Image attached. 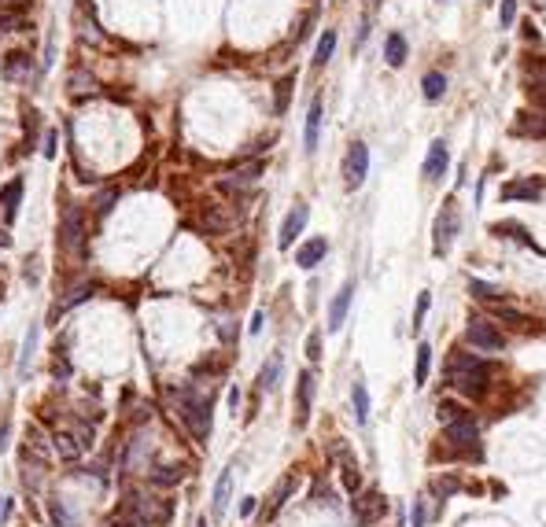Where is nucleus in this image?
Masks as SVG:
<instances>
[{"label": "nucleus", "instance_id": "nucleus-1", "mask_svg": "<svg viewBox=\"0 0 546 527\" xmlns=\"http://www.w3.org/2000/svg\"><path fill=\"white\" fill-rule=\"evenodd\" d=\"M447 380H451L462 395L469 399H484L487 395V365L469 350H458L451 354V365H447Z\"/></svg>", "mask_w": 546, "mask_h": 527}, {"label": "nucleus", "instance_id": "nucleus-2", "mask_svg": "<svg viewBox=\"0 0 546 527\" xmlns=\"http://www.w3.org/2000/svg\"><path fill=\"white\" fill-rule=\"evenodd\" d=\"M211 406H214L211 391H199V387H185L177 395V413L196 443H207V435H211Z\"/></svg>", "mask_w": 546, "mask_h": 527}, {"label": "nucleus", "instance_id": "nucleus-3", "mask_svg": "<svg viewBox=\"0 0 546 527\" xmlns=\"http://www.w3.org/2000/svg\"><path fill=\"white\" fill-rule=\"evenodd\" d=\"M59 243H63V251H70V255H81L85 251V214L78 203H67L59 214Z\"/></svg>", "mask_w": 546, "mask_h": 527}, {"label": "nucleus", "instance_id": "nucleus-4", "mask_svg": "<svg viewBox=\"0 0 546 527\" xmlns=\"http://www.w3.org/2000/svg\"><path fill=\"white\" fill-rule=\"evenodd\" d=\"M340 174H344V188L347 192H358L362 185H366V177H369V148L362 141H355L347 148L344 163H340Z\"/></svg>", "mask_w": 546, "mask_h": 527}, {"label": "nucleus", "instance_id": "nucleus-5", "mask_svg": "<svg viewBox=\"0 0 546 527\" xmlns=\"http://www.w3.org/2000/svg\"><path fill=\"white\" fill-rule=\"evenodd\" d=\"M458 229H462V218H458V210H454V199H447L443 203V210H440V218H436L432 225V236H436V255H447L451 251V243H454V236Z\"/></svg>", "mask_w": 546, "mask_h": 527}, {"label": "nucleus", "instance_id": "nucleus-6", "mask_svg": "<svg viewBox=\"0 0 546 527\" xmlns=\"http://www.w3.org/2000/svg\"><path fill=\"white\" fill-rule=\"evenodd\" d=\"M465 339L473 343V347H480V350H491V354L506 350V343H509L506 336H502V328H498V325H491V321H480V317L469 321Z\"/></svg>", "mask_w": 546, "mask_h": 527}, {"label": "nucleus", "instance_id": "nucleus-7", "mask_svg": "<svg viewBox=\"0 0 546 527\" xmlns=\"http://www.w3.org/2000/svg\"><path fill=\"white\" fill-rule=\"evenodd\" d=\"M355 520L358 524H377L380 516H388V498H384V494H377V490H369V494H355Z\"/></svg>", "mask_w": 546, "mask_h": 527}, {"label": "nucleus", "instance_id": "nucleus-8", "mask_svg": "<svg viewBox=\"0 0 546 527\" xmlns=\"http://www.w3.org/2000/svg\"><path fill=\"white\" fill-rule=\"evenodd\" d=\"M502 199H506V203H513V199L539 203V199H543V181H539V177H517V181H506V185H502Z\"/></svg>", "mask_w": 546, "mask_h": 527}, {"label": "nucleus", "instance_id": "nucleus-9", "mask_svg": "<svg viewBox=\"0 0 546 527\" xmlns=\"http://www.w3.org/2000/svg\"><path fill=\"white\" fill-rule=\"evenodd\" d=\"M310 406H314V372L303 369L295 384V428H303L310 421Z\"/></svg>", "mask_w": 546, "mask_h": 527}, {"label": "nucleus", "instance_id": "nucleus-10", "mask_svg": "<svg viewBox=\"0 0 546 527\" xmlns=\"http://www.w3.org/2000/svg\"><path fill=\"white\" fill-rule=\"evenodd\" d=\"M259 177H262V163L255 159V163H244L240 170H233L229 177H222L218 188H222V192H244V188H251Z\"/></svg>", "mask_w": 546, "mask_h": 527}, {"label": "nucleus", "instance_id": "nucleus-11", "mask_svg": "<svg viewBox=\"0 0 546 527\" xmlns=\"http://www.w3.org/2000/svg\"><path fill=\"white\" fill-rule=\"evenodd\" d=\"M303 225H306V203H295V207L288 210V218L281 221V236H277L281 251H288V247L295 243V236L303 232Z\"/></svg>", "mask_w": 546, "mask_h": 527}, {"label": "nucleus", "instance_id": "nucleus-12", "mask_svg": "<svg viewBox=\"0 0 546 527\" xmlns=\"http://www.w3.org/2000/svg\"><path fill=\"white\" fill-rule=\"evenodd\" d=\"M355 281H347L344 288H340V295L333 299V306H329V332H340L344 328V321H347V310H351V299H355Z\"/></svg>", "mask_w": 546, "mask_h": 527}, {"label": "nucleus", "instance_id": "nucleus-13", "mask_svg": "<svg viewBox=\"0 0 546 527\" xmlns=\"http://www.w3.org/2000/svg\"><path fill=\"white\" fill-rule=\"evenodd\" d=\"M0 70H4L8 81H30L34 78V56H26V52H8Z\"/></svg>", "mask_w": 546, "mask_h": 527}, {"label": "nucleus", "instance_id": "nucleus-14", "mask_svg": "<svg viewBox=\"0 0 546 527\" xmlns=\"http://www.w3.org/2000/svg\"><path fill=\"white\" fill-rule=\"evenodd\" d=\"M229 498H233V465L218 476V483H214V494H211V516H214V520H222V516H226Z\"/></svg>", "mask_w": 546, "mask_h": 527}, {"label": "nucleus", "instance_id": "nucleus-15", "mask_svg": "<svg viewBox=\"0 0 546 527\" xmlns=\"http://www.w3.org/2000/svg\"><path fill=\"white\" fill-rule=\"evenodd\" d=\"M447 163H451L447 141H432V144H428V155H425V177L428 181H440L447 174Z\"/></svg>", "mask_w": 546, "mask_h": 527}, {"label": "nucleus", "instance_id": "nucleus-16", "mask_svg": "<svg viewBox=\"0 0 546 527\" xmlns=\"http://www.w3.org/2000/svg\"><path fill=\"white\" fill-rule=\"evenodd\" d=\"M325 255H329V240H325V236H314V240H306L295 251V266H299V270H314V266H321V258H325Z\"/></svg>", "mask_w": 546, "mask_h": 527}, {"label": "nucleus", "instance_id": "nucleus-17", "mask_svg": "<svg viewBox=\"0 0 546 527\" xmlns=\"http://www.w3.org/2000/svg\"><path fill=\"white\" fill-rule=\"evenodd\" d=\"M513 137H546V111H520L513 122Z\"/></svg>", "mask_w": 546, "mask_h": 527}, {"label": "nucleus", "instance_id": "nucleus-18", "mask_svg": "<svg viewBox=\"0 0 546 527\" xmlns=\"http://www.w3.org/2000/svg\"><path fill=\"white\" fill-rule=\"evenodd\" d=\"M318 141H321V96L310 100L306 126H303V148H306V152H318Z\"/></svg>", "mask_w": 546, "mask_h": 527}, {"label": "nucleus", "instance_id": "nucleus-19", "mask_svg": "<svg viewBox=\"0 0 546 527\" xmlns=\"http://www.w3.org/2000/svg\"><path fill=\"white\" fill-rule=\"evenodd\" d=\"M295 487H299V476H295V472H288V476H284V479L273 487V498H270V509H266V520H270V516H277V513L284 509V505H288V498L295 494Z\"/></svg>", "mask_w": 546, "mask_h": 527}, {"label": "nucleus", "instance_id": "nucleus-20", "mask_svg": "<svg viewBox=\"0 0 546 527\" xmlns=\"http://www.w3.org/2000/svg\"><path fill=\"white\" fill-rule=\"evenodd\" d=\"M19 199H23V181L12 177V181L4 185V192H0V207H4V218H8V221L19 218Z\"/></svg>", "mask_w": 546, "mask_h": 527}, {"label": "nucleus", "instance_id": "nucleus-21", "mask_svg": "<svg viewBox=\"0 0 546 527\" xmlns=\"http://www.w3.org/2000/svg\"><path fill=\"white\" fill-rule=\"evenodd\" d=\"M406 56H410V45H406V37L395 30V34H388V41H384V59H388V67H402Z\"/></svg>", "mask_w": 546, "mask_h": 527}, {"label": "nucleus", "instance_id": "nucleus-22", "mask_svg": "<svg viewBox=\"0 0 546 527\" xmlns=\"http://www.w3.org/2000/svg\"><path fill=\"white\" fill-rule=\"evenodd\" d=\"M524 85H528V92H543L546 89V59H528L524 63Z\"/></svg>", "mask_w": 546, "mask_h": 527}, {"label": "nucleus", "instance_id": "nucleus-23", "mask_svg": "<svg viewBox=\"0 0 546 527\" xmlns=\"http://www.w3.org/2000/svg\"><path fill=\"white\" fill-rule=\"evenodd\" d=\"M81 439H78V432H56V454L63 457V461H78V454H81Z\"/></svg>", "mask_w": 546, "mask_h": 527}, {"label": "nucleus", "instance_id": "nucleus-24", "mask_svg": "<svg viewBox=\"0 0 546 527\" xmlns=\"http://www.w3.org/2000/svg\"><path fill=\"white\" fill-rule=\"evenodd\" d=\"M148 479H152L155 487H177V483L185 479V468H181V465H155Z\"/></svg>", "mask_w": 546, "mask_h": 527}, {"label": "nucleus", "instance_id": "nucleus-25", "mask_svg": "<svg viewBox=\"0 0 546 527\" xmlns=\"http://www.w3.org/2000/svg\"><path fill=\"white\" fill-rule=\"evenodd\" d=\"M421 89H425V100H443V92H447V74L443 70H428L425 78H421Z\"/></svg>", "mask_w": 546, "mask_h": 527}, {"label": "nucleus", "instance_id": "nucleus-26", "mask_svg": "<svg viewBox=\"0 0 546 527\" xmlns=\"http://www.w3.org/2000/svg\"><path fill=\"white\" fill-rule=\"evenodd\" d=\"M34 350H37V325H30V328H26V339H23V354H19V380H26V376H30Z\"/></svg>", "mask_w": 546, "mask_h": 527}, {"label": "nucleus", "instance_id": "nucleus-27", "mask_svg": "<svg viewBox=\"0 0 546 527\" xmlns=\"http://www.w3.org/2000/svg\"><path fill=\"white\" fill-rule=\"evenodd\" d=\"M92 292H96V284H81V288H74V292H67V299H63V303L52 306V317H63L67 310H74L78 303H85V299H89Z\"/></svg>", "mask_w": 546, "mask_h": 527}, {"label": "nucleus", "instance_id": "nucleus-28", "mask_svg": "<svg viewBox=\"0 0 546 527\" xmlns=\"http://www.w3.org/2000/svg\"><path fill=\"white\" fill-rule=\"evenodd\" d=\"M281 369H284L281 354H270V361H266L262 372H259V387H262V391H273L277 380H281Z\"/></svg>", "mask_w": 546, "mask_h": 527}, {"label": "nucleus", "instance_id": "nucleus-29", "mask_svg": "<svg viewBox=\"0 0 546 527\" xmlns=\"http://www.w3.org/2000/svg\"><path fill=\"white\" fill-rule=\"evenodd\" d=\"M428 372H432V347H428V343H421V347H417V365H413L417 387L428 384Z\"/></svg>", "mask_w": 546, "mask_h": 527}, {"label": "nucleus", "instance_id": "nucleus-30", "mask_svg": "<svg viewBox=\"0 0 546 527\" xmlns=\"http://www.w3.org/2000/svg\"><path fill=\"white\" fill-rule=\"evenodd\" d=\"M351 402H355V421L358 424H369V391H366V384L351 387Z\"/></svg>", "mask_w": 546, "mask_h": 527}, {"label": "nucleus", "instance_id": "nucleus-31", "mask_svg": "<svg viewBox=\"0 0 546 527\" xmlns=\"http://www.w3.org/2000/svg\"><path fill=\"white\" fill-rule=\"evenodd\" d=\"M292 85H295V74H288V78L277 81V92H273V111L284 115L288 103H292Z\"/></svg>", "mask_w": 546, "mask_h": 527}, {"label": "nucleus", "instance_id": "nucleus-32", "mask_svg": "<svg viewBox=\"0 0 546 527\" xmlns=\"http://www.w3.org/2000/svg\"><path fill=\"white\" fill-rule=\"evenodd\" d=\"M340 479H344V490L347 494H362V472L351 457H344V468H340Z\"/></svg>", "mask_w": 546, "mask_h": 527}, {"label": "nucleus", "instance_id": "nucleus-33", "mask_svg": "<svg viewBox=\"0 0 546 527\" xmlns=\"http://www.w3.org/2000/svg\"><path fill=\"white\" fill-rule=\"evenodd\" d=\"M333 48H336V34L333 30H325L318 41V48H314V67H325L329 59H333Z\"/></svg>", "mask_w": 546, "mask_h": 527}, {"label": "nucleus", "instance_id": "nucleus-34", "mask_svg": "<svg viewBox=\"0 0 546 527\" xmlns=\"http://www.w3.org/2000/svg\"><path fill=\"white\" fill-rule=\"evenodd\" d=\"M48 516H52V524H56V527H74V516H70V509L59 498L48 501Z\"/></svg>", "mask_w": 546, "mask_h": 527}, {"label": "nucleus", "instance_id": "nucleus-35", "mask_svg": "<svg viewBox=\"0 0 546 527\" xmlns=\"http://www.w3.org/2000/svg\"><path fill=\"white\" fill-rule=\"evenodd\" d=\"M469 292H473L480 303H498V299H502L498 288L495 284H484V281H469Z\"/></svg>", "mask_w": 546, "mask_h": 527}, {"label": "nucleus", "instance_id": "nucleus-36", "mask_svg": "<svg viewBox=\"0 0 546 527\" xmlns=\"http://www.w3.org/2000/svg\"><path fill=\"white\" fill-rule=\"evenodd\" d=\"M428 306H432V292H421V295H417V306H413V332H421V328H425V314H428Z\"/></svg>", "mask_w": 546, "mask_h": 527}, {"label": "nucleus", "instance_id": "nucleus-37", "mask_svg": "<svg viewBox=\"0 0 546 527\" xmlns=\"http://www.w3.org/2000/svg\"><path fill=\"white\" fill-rule=\"evenodd\" d=\"M115 203H119V188H104L100 196H96V203H92V207H96V214L104 218V214H111V207H115Z\"/></svg>", "mask_w": 546, "mask_h": 527}, {"label": "nucleus", "instance_id": "nucleus-38", "mask_svg": "<svg viewBox=\"0 0 546 527\" xmlns=\"http://www.w3.org/2000/svg\"><path fill=\"white\" fill-rule=\"evenodd\" d=\"M495 232H509V240H520V243H528V247H532L528 229H524V225H517V221H498V225H495Z\"/></svg>", "mask_w": 546, "mask_h": 527}, {"label": "nucleus", "instance_id": "nucleus-39", "mask_svg": "<svg viewBox=\"0 0 546 527\" xmlns=\"http://www.w3.org/2000/svg\"><path fill=\"white\" fill-rule=\"evenodd\" d=\"M465 413H469V410H462L458 402H440V421H443V428H447V424H454L458 417H465Z\"/></svg>", "mask_w": 546, "mask_h": 527}, {"label": "nucleus", "instance_id": "nucleus-40", "mask_svg": "<svg viewBox=\"0 0 546 527\" xmlns=\"http://www.w3.org/2000/svg\"><path fill=\"white\" fill-rule=\"evenodd\" d=\"M111 527H155V524H148L144 516H137V513H126V509H122L119 516H115V524H111Z\"/></svg>", "mask_w": 546, "mask_h": 527}, {"label": "nucleus", "instance_id": "nucleus-41", "mask_svg": "<svg viewBox=\"0 0 546 527\" xmlns=\"http://www.w3.org/2000/svg\"><path fill=\"white\" fill-rule=\"evenodd\" d=\"M458 487H462V479H458V476H447V479H436V483H432V494H436V498H447V494H454Z\"/></svg>", "mask_w": 546, "mask_h": 527}, {"label": "nucleus", "instance_id": "nucleus-42", "mask_svg": "<svg viewBox=\"0 0 546 527\" xmlns=\"http://www.w3.org/2000/svg\"><path fill=\"white\" fill-rule=\"evenodd\" d=\"M26 19L19 15V12H0V34H8V30H19Z\"/></svg>", "mask_w": 546, "mask_h": 527}, {"label": "nucleus", "instance_id": "nucleus-43", "mask_svg": "<svg viewBox=\"0 0 546 527\" xmlns=\"http://www.w3.org/2000/svg\"><path fill=\"white\" fill-rule=\"evenodd\" d=\"M306 358L310 361H321V332H310V336H306Z\"/></svg>", "mask_w": 546, "mask_h": 527}, {"label": "nucleus", "instance_id": "nucleus-44", "mask_svg": "<svg viewBox=\"0 0 546 527\" xmlns=\"http://www.w3.org/2000/svg\"><path fill=\"white\" fill-rule=\"evenodd\" d=\"M498 19H502V26L509 30L513 19H517V0H502V15H498Z\"/></svg>", "mask_w": 546, "mask_h": 527}, {"label": "nucleus", "instance_id": "nucleus-45", "mask_svg": "<svg viewBox=\"0 0 546 527\" xmlns=\"http://www.w3.org/2000/svg\"><path fill=\"white\" fill-rule=\"evenodd\" d=\"M428 516H432V513H428V505H425V498H421V501L413 505V516H410V520H413V527H428Z\"/></svg>", "mask_w": 546, "mask_h": 527}, {"label": "nucleus", "instance_id": "nucleus-46", "mask_svg": "<svg viewBox=\"0 0 546 527\" xmlns=\"http://www.w3.org/2000/svg\"><path fill=\"white\" fill-rule=\"evenodd\" d=\"M26 4H30V0H0V12H19V15H23Z\"/></svg>", "mask_w": 546, "mask_h": 527}, {"label": "nucleus", "instance_id": "nucleus-47", "mask_svg": "<svg viewBox=\"0 0 546 527\" xmlns=\"http://www.w3.org/2000/svg\"><path fill=\"white\" fill-rule=\"evenodd\" d=\"M85 85L92 89V78H85V74H70V89L74 92H85Z\"/></svg>", "mask_w": 546, "mask_h": 527}, {"label": "nucleus", "instance_id": "nucleus-48", "mask_svg": "<svg viewBox=\"0 0 546 527\" xmlns=\"http://www.w3.org/2000/svg\"><path fill=\"white\" fill-rule=\"evenodd\" d=\"M52 372H56V380H67V376H70V365H67V358H56V365H52Z\"/></svg>", "mask_w": 546, "mask_h": 527}, {"label": "nucleus", "instance_id": "nucleus-49", "mask_svg": "<svg viewBox=\"0 0 546 527\" xmlns=\"http://www.w3.org/2000/svg\"><path fill=\"white\" fill-rule=\"evenodd\" d=\"M255 509H259V498H251L248 494V498L240 501V516H255Z\"/></svg>", "mask_w": 546, "mask_h": 527}, {"label": "nucleus", "instance_id": "nucleus-50", "mask_svg": "<svg viewBox=\"0 0 546 527\" xmlns=\"http://www.w3.org/2000/svg\"><path fill=\"white\" fill-rule=\"evenodd\" d=\"M56 141H59V137H56V129H48V133H45V155H48V159L56 155Z\"/></svg>", "mask_w": 546, "mask_h": 527}, {"label": "nucleus", "instance_id": "nucleus-51", "mask_svg": "<svg viewBox=\"0 0 546 527\" xmlns=\"http://www.w3.org/2000/svg\"><path fill=\"white\" fill-rule=\"evenodd\" d=\"M366 37H369V19H362V26H358V37H355V48L366 45Z\"/></svg>", "mask_w": 546, "mask_h": 527}, {"label": "nucleus", "instance_id": "nucleus-52", "mask_svg": "<svg viewBox=\"0 0 546 527\" xmlns=\"http://www.w3.org/2000/svg\"><path fill=\"white\" fill-rule=\"evenodd\" d=\"M262 321H266V314H262V310H255V317H251V336H259V332H262Z\"/></svg>", "mask_w": 546, "mask_h": 527}, {"label": "nucleus", "instance_id": "nucleus-53", "mask_svg": "<svg viewBox=\"0 0 546 527\" xmlns=\"http://www.w3.org/2000/svg\"><path fill=\"white\" fill-rule=\"evenodd\" d=\"M8 432H12V428H8V424H0V450H8Z\"/></svg>", "mask_w": 546, "mask_h": 527}, {"label": "nucleus", "instance_id": "nucleus-54", "mask_svg": "<svg viewBox=\"0 0 546 527\" xmlns=\"http://www.w3.org/2000/svg\"><path fill=\"white\" fill-rule=\"evenodd\" d=\"M237 406H240V391L233 387V391H229V410H237Z\"/></svg>", "mask_w": 546, "mask_h": 527}, {"label": "nucleus", "instance_id": "nucleus-55", "mask_svg": "<svg viewBox=\"0 0 546 527\" xmlns=\"http://www.w3.org/2000/svg\"><path fill=\"white\" fill-rule=\"evenodd\" d=\"M8 243H12V236H8L4 229H0V247H8Z\"/></svg>", "mask_w": 546, "mask_h": 527}, {"label": "nucleus", "instance_id": "nucleus-56", "mask_svg": "<svg viewBox=\"0 0 546 527\" xmlns=\"http://www.w3.org/2000/svg\"><path fill=\"white\" fill-rule=\"evenodd\" d=\"M196 527H207V520H196Z\"/></svg>", "mask_w": 546, "mask_h": 527}, {"label": "nucleus", "instance_id": "nucleus-57", "mask_svg": "<svg viewBox=\"0 0 546 527\" xmlns=\"http://www.w3.org/2000/svg\"><path fill=\"white\" fill-rule=\"evenodd\" d=\"M369 4H373V8H377V4H380V0H369Z\"/></svg>", "mask_w": 546, "mask_h": 527}, {"label": "nucleus", "instance_id": "nucleus-58", "mask_svg": "<svg viewBox=\"0 0 546 527\" xmlns=\"http://www.w3.org/2000/svg\"><path fill=\"white\" fill-rule=\"evenodd\" d=\"M0 501H4V498H0ZM0 516H4V505H0Z\"/></svg>", "mask_w": 546, "mask_h": 527}]
</instances>
